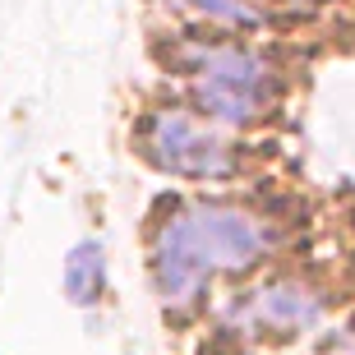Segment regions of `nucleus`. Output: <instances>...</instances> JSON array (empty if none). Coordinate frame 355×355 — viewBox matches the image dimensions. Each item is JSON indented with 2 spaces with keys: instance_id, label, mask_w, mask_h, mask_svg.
I'll return each mask as SVG.
<instances>
[{
  "instance_id": "nucleus-1",
  "label": "nucleus",
  "mask_w": 355,
  "mask_h": 355,
  "mask_svg": "<svg viewBox=\"0 0 355 355\" xmlns=\"http://www.w3.org/2000/svg\"><path fill=\"white\" fill-rule=\"evenodd\" d=\"M268 245L272 231L259 217L231 203H198L180 222L162 226V240L153 250V286L166 304L198 300L212 272H245L268 254Z\"/></svg>"
},
{
  "instance_id": "nucleus-2",
  "label": "nucleus",
  "mask_w": 355,
  "mask_h": 355,
  "mask_svg": "<svg viewBox=\"0 0 355 355\" xmlns=\"http://www.w3.org/2000/svg\"><path fill=\"white\" fill-rule=\"evenodd\" d=\"M180 69L194 79V106L217 125H254L282 97L277 69L236 42H198Z\"/></svg>"
},
{
  "instance_id": "nucleus-3",
  "label": "nucleus",
  "mask_w": 355,
  "mask_h": 355,
  "mask_svg": "<svg viewBox=\"0 0 355 355\" xmlns=\"http://www.w3.org/2000/svg\"><path fill=\"white\" fill-rule=\"evenodd\" d=\"M134 144L148 166L180 180H226L240 171L236 148L217 130L198 125L189 111H144L134 125Z\"/></svg>"
},
{
  "instance_id": "nucleus-4",
  "label": "nucleus",
  "mask_w": 355,
  "mask_h": 355,
  "mask_svg": "<svg viewBox=\"0 0 355 355\" xmlns=\"http://www.w3.org/2000/svg\"><path fill=\"white\" fill-rule=\"evenodd\" d=\"M60 286H65V300L79 304V309H92V304L102 300V291H106V250H102V240H79V245L69 250Z\"/></svg>"
},
{
  "instance_id": "nucleus-5",
  "label": "nucleus",
  "mask_w": 355,
  "mask_h": 355,
  "mask_svg": "<svg viewBox=\"0 0 355 355\" xmlns=\"http://www.w3.org/2000/svg\"><path fill=\"white\" fill-rule=\"evenodd\" d=\"M259 309H263L268 323L300 328V323H309V318L318 314V300H314V295H304V291H295V286H277V291H268L263 300H259Z\"/></svg>"
},
{
  "instance_id": "nucleus-6",
  "label": "nucleus",
  "mask_w": 355,
  "mask_h": 355,
  "mask_svg": "<svg viewBox=\"0 0 355 355\" xmlns=\"http://www.w3.org/2000/svg\"><path fill=\"white\" fill-rule=\"evenodd\" d=\"M198 19H212V24H226V28H259L263 14L254 10L250 0H180Z\"/></svg>"
},
{
  "instance_id": "nucleus-7",
  "label": "nucleus",
  "mask_w": 355,
  "mask_h": 355,
  "mask_svg": "<svg viewBox=\"0 0 355 355\" xmlns=\"http://www.w3.org/2000/svg\"><path fill=\"white\" fill-rule=\"evenodd\" d=\"M304 5H323V0H304Z\"/></svg>"
}]
</instances>
